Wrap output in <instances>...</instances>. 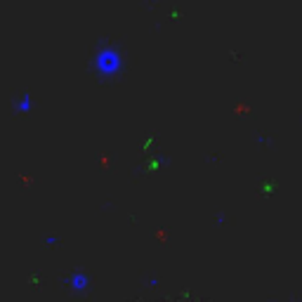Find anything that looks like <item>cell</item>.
<instances>
[{
  "label": "cell",
  "instance_id": "cell-1",
  "mask_svg": "<svg viewBox=\"0 0 302 302\" xmlns=\"http://www.w3.org/2000/svg\"><path fill=\"white\" fill-rule=\"evenodd\" d=\"M87 71L102 85H116V83H121L125 71H128V59H125L123 48L109 36L99 38L97 45L92 48L90 62H87Z\"/></svg>",
  "mask_w": 302,
  "mask_h": 302
},
{
  "label": "cell",
  "instance_id": "cell-2",
  "mask_svg": "<svg viewBox=\"0 0 302 302\" xmlns=\"http://www.w3.org/2000/svg\"><path fill=\"white\" fill-rule=\"evenodd\" d=\"M66 286H68V290H71L74 295H83L85 290H90V286H92V278H90V274H87V271L74 269L66 276Z\"/></svg>",
  "mask_w": 302,
  "mask_h": 302
},
{
  "label": "cell",
  "instance_id": "cell-3",
  "mask_svg": "<svg viewBox=\"0 0 302 302\" xmlns=\"http://www.w3.org/2000/svg\"><path fill=\"white\" fill-rule=\"evenodd\" d=\"M12 109H14V113H19V116H26V113H31V109H33V97H31L29 92L17 95V97H14V102H12Z\"/></svg>",
  "mask_w": 302,
  "mask_h": 302
},
{
  "label": "cell",
  "instance_id": "cell-4",
  "mask_svg": "<svg viewBox=\"0 0 302 302\" xmlns=\"http://www.w3.org/2000/svg\"><path fill=\"white\" fill-rule=\"evenodd\" d=\"M45 246H48V248L59 246V239H57V236H45Z\"/></svg>",
  "mask_w": 302,
  "mask_h": 302
},
{
  "label": "cell",
  "instance_id": "cell-5",
  "mask_svg": "<svg viewBox=\"0 0 302 302\" xmlns=\"http://www.w3.org/2000/svg\"><path fill=\"white\" fill-rule=\"evenodd\" d=\"M156 3H158V0H147V5H156Z\"/></svg>",
  "mask_w": 302,
  "mask_h": 302
}]
</instances>
